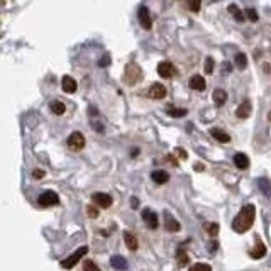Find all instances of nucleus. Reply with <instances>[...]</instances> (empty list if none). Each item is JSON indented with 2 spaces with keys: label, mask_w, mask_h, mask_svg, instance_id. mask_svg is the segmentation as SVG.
<instances>
[{
  "label": "nucleus",
  "mask_w": 271,
  "mask_h": 271,
  "mask_svg": "<svg viewBox=\"0 0 271 271\" xmlns=\"http://www.w3.org/2000/svg\"><path fill=\"white\" fill-rule=\"evenodd\" d=\"M87 252H89V248H87V246L78 248L75 252H73V254H69L67 259H63V261H61V268H65V270H71V268H75L76 263H78L80 259H82L83 256L87 254Z\"/></svg>",
  "instance_id": "nucleus-2"
},
{
  "label": "nucleus",
  "mask_w": 271,
  "mask_h": 271,
  "mask_svg": "<svg viewBox=\"0 0 271 271\" xmlns=\"http://www.w3.org/2000/svg\"><path fill=\"white\" fill-rule=\"evenodd\" d=\"M137 17H139V23H141L142 27H144L146 31H149V29H151V25H153V21H151V16H149V10H148V7H144V5H142L141 9H139Z\"/></svg>",
  "instance_id": "nucleus-9"
},
{
  "label": "nucleus",
  "mask_w": 271,
  "mask_h": 271,
  "mask_svg": "<svg viewBox=\"0 0 271 271\" xmlns=\"http://www.w3.org/2000/svg\"><path fill=\"white\" fill-rule=\"evenodd\" d=\"M87 212H89L90 217H97V215H98V210L93 207V205H89V208H87Z\"/></svg>",
  "instance_id": "nucleus-34"
},
{
  "label": "nucleus",
  "mask_w": 271,
  "mask_h": 271,
  "mask_svg": "<svg viewBox=\"0 0 271 271\" xmlns=\"http://www.w3.org/2000/svg\"><path fill=\"white\" fill-rule=\"evenodd\" d=\"M177 259H178V265H180L181 268H183V266L188 265V261H190L188 254H186V251H185L183 248H180V249L177 251Z\"/></svg>",
  "instance_id": "nucleus-24"
},
{
  "label": "nucleus",
  "mask_w": 271,
  "mask_h": 271,
  "mask_svg": "<svg viewBox=\"0 0 271 271\" xmlns=\"http://www.w3.org/2000/svg\"><path fill=\"white\" fill-rule=\"evenodd\" d=\"M249 256H251L252 259H261L266 256V246L263 244V241L259 239L258 236H256V246L252 251H249Z\"/></svg>",
  "instance_id": "nucleus-10"
},
{
  "label": "nucleus",
  "mask_w": 271,
  "mask_h": 271,
  "mask_svg": "<svg viewBox=\"0 0 271 271\" xmlns=\"http://www.w3.org/2000/svg\"><path fill=\"white\" fill-rule=\"evenodd\" d=\"M229 10H230V12H232L234 19H236V21H239V23H243V21H244V14L241 12V10L237 9V7L234 5V3H230V5H229Z\"/></svg>",
  "instance_id": "nucleus-28"
},
{
  "label": "nucleus",
  "mask_w": 271,
  "mask_h": 271,
  "mask_svg": "<svg viewBox=\"0 0 271 271\" xmlns=\"http://www.w3.org/2000/svg\"><path fill=\"white\" fill-rule=\"evenodd\" d=\"M251 111H252L251 102H249V100H244L243 104H241L239 107H237L236 115L239 117V119H248V117L251 115Z\"/></svg>",
  "instance_id": "nucleus-14"
},
{
  "label": "nucleus",
  "mask_w": 271,
  "mask_h": 271,
  "mask_svg": "<svg viewBox=\"0 0 271 271\" xmlns=\"http://www.w3.org/2000/svg\"><path fill=\"white\" fill-rule=\"evenodd\" d=\"M109 61H111V60H109V56H105L104 60L100 61V65H102V67H104V65H109Z\"/></svg>",
  "instance_id": "nucleus-40"
},
{
  "label": "nucleus",
  "mask_w": 271,
  "mask_h": 271,
  "mask_svg": "<svg viewBox=\"0 0 271 271\" xmlns=\"http://www.w3.org/2000/svg\"><path fill=\"white\" fill-rule=\"evenodd\" d=\"M208 133H210V136L214 139H217L219 142H229L230 141V136L227 134V133H224L222 129H217V127H212Z\"/></svg>",
  "instance_id": "nucleus-17"
},
{
  "label": "nucleus",
  "mask_w": 271,
  "mask_h": 271,
  "mask_svg": "<svg viewBox=\"0 0 271 271\" xmlns=\"http://www.w3.org/2000/svg\"><path fill=\"white\" fill-rule=\"evenodd\" d=\"M49 107H51V111H53V113H58V115H61V113H65V111H67V105L60 100H53Z\"/></svg>",
  "instance_id": "nucleus-23"
},
{
  "label": "nucleus",
  "mask_w": 271,
  "mask_h": 271,
  "mask_svg": "<svg viewBox=\"0 0 271 271\" xmlns=\"http://www.w3.org/2000/svg\"><path fill=\"white\" fill-rule=\"evenodd\" d=\"M142 221H144V224L148 226L149 229H158V226H159L158 214L153 212L151 208H144V210H142Z\"/></svg>",
  "instance_id": "nucleus-4"
},
{
  "label": "nucleus",
  "mask_w": 271,
  "mask_h": 271,
  "mask_svg": "<svg viewBox=\"0 0 271 271\" xmlns=\"http://www.w3.org/2000/svg\"><path fill=\"white\" fill-rule=\"evenodd\" d=\"M131 203H133V208H137V203H139V200L136 199V197H133V199H131Z\"/></svg>",
  "instance_id": "nucleus-38"
},
{
  "label": "nucleus",
  "mask_w": 271,
  "mask_h": 271,
  "mask_svg": "<svg viewBox=\"0 0 271 271\" xmlns=\"http://www.w3.org/2000/svg\"><path fill=\"white\" fill-rule=\"evenodd\" d=\"M148 95L151 98L159 100V98L166 97V89H164V85H161V83H153V85L149 87V90H148Z\"/></svg>",
  "instance_id": "nucleus-11"
},
{
  "label": "nucleus",
  "mask_w": 271,
  "mask_h": 271,
  "mask_svg": "<svg viewBox=\"0 0 271 271\" xmlns=\"http://www.w3.org/2000/svg\"><path fill=\"white\" fill-rule=\"evenodd\" d=\"M270 120H271V112H270Z\"/></svg>",
  "instance_id": "nucleus-41"
},
{
  "label": "nucleus",
  "mask_w": 271,
  "mask_h": 271,
  "mask_svg": "<svg viewBox=\"0 0 271 271\" xmlns=\"http://www.w3.org/2000/svg\"><path fill=\"white\" fill-rule=\"evenodd\" d=\"M234 164H236L239 170H248L249 168V158L244 153H236L234 155Z\"/></svg>",
  "instance_id": "nucleus-15"
},
{
  "label": "nucleus",
  "mask_w": 271,
  "mask_h": 271,
  "mask_svg": "<svg viewBox=\"0 0 271 271\" xmlns=\"http://www.w3.org/2000/svg\"><path fill=\"white\" fill-rule=\"evenodd\" d=\"M175 73H177V69L170 61H161L158 65V75L161 78H171V76H175Z\"/></svg>",
  "instance_id": "nucleus-8"
},
{
  "label": "nucleus",
  "mask_w": 271,
  "mask_h": 271,
  "mask_svg": "<svg viewBox=\"0 0 271 271\" xmlns=\"http://www.w3.org/2000/svg\"><path fill=\"white\" fill-rule=\"evenodd\" d=\"M188 85H190V89H192V90L203 91V90H205V87H207V83H205L203 76H200V75H193L192 78H190Z\"/></svg>",
  "instance_id": "nucleus-13"
},
{
  "label": "nucleus",
  "mask_w": 271,
  "mask_h": 271,
  "mask_svg": "<svg viewBox=\"0 0 271 271\" xmlns=\"http://www.w3.org/2000/svg\"><path fill=\"white\" fill-rule=\"evenodd\" d=\"M203 229L207 230V234L208 236H212V237H215L219 234V224H215V222H205L203 224Z\"/></svg>",
  "instance_id": "nucleus-25"
},
{
  "label": "nucleus",
  "mask_w": 271,
  "mask_h": 271,
  "mask_svg": "<svg viewBox=\"0 0 271 271\" xmlns=\"http://www.w3.org/2000/svg\"><path fill=\"white\" fill-rule=\"evenodd\" d=\"M91 202L100 208H109L112 205V197L107 193H93L91 195Z\"/></svg>",
  "instance_id": "nucleus-7"
},
{
  "label": "nucleus",
  "mask_w": 271,
  "mask_h": 271,
  "mask_svg": "<svg viewBox=\"0 0 271 271\" xmlns=\"http://www.w3.org/2000/svg\"><path fill=\"white\" fill-rule=\"evenodd\" d=\"M246 14H248V17L252 21V23H256V21H258V14H256L254 9H246Z\"/></svg>",
  "instance_id": "nucleus-32"
},
{
  "label": "nucleus",
  "mask_w": 271,
  "mask_h": 271,
  "mask_svg": "<svg viewBox=\"0 0 271 271\" xmlns=\"http://www.w3.org/2000/svg\"><path fill=\"white\" fill-rule=\"evenodd\" d=\"M68 146L73 151H82L85 148V137L82 133H71V136L68 137Z\"/></svg>",
  "instance_id": "nucleus-5"
},
{
  "label": "nucleus",
  "mask_w": 271,
  "mask_h": 271,
  "mask_svg": "<svg viewBox=\"0 0 271 271\" xmlns=\"http://www.w3.org/2000/svg\"><path fill=\"white\" fill-rule=\"evenodd\" d=\"M38 203L43 205V207H53V205L60 203V199H58L56 193L49 190V192H45V193H41V195H39Z\"/></svg>",
  "instance_id": "nucleus-6"
},
{
  "label": "nucleus",
  "mask_w": 271,
  "mask_h": 271,
  "mask_svg": "<svg viewBox=\"0 0 271 271\" xmlns=\"http://www.w3.org/2000/svg\"><path fill=\"white\" fill-rule=\"evenodd\" d=\"M190 271H212L210 266L207 265V263H197V265H193Z\"/></svg>",
  "instance_id": "nucleus-29"
},
{
  "label": "nucleus",
  "mask_w": 271,
  "mask_h": 271,
  "mask_svg": "<svg viewBox=\"0 0 271 271\" xmlns=\"http://www.w3.org/2000/svg\"><path fill=\"white\" fill-rule=\"evenodd\" d=\"M212 97H214V102H215V105H217V107L224 105L226 100H227V93H226V90H222V89H217V90H215Z\"/></svg>",
  "instance_id": "nucleus-20"
},
{
  "label": "nucleus",
  "mask_w": 271,
  "mask_h": 271,
  "mask_svg": "<svg viewBox=\"0 0 271 271\" xmlns=\"http://www.w3.org/2000/svg\"><path fill=\"white\" fill-rule=\"evenodd\" d=\"M203 164H195V166H193V170H195V171H202L203 170Z\"/></svg>",
  "instance_id": "nucleus-39"
},
{
  "label": "nucleus",
  "mask_w": 271,
  "mask_h": 271,
  "mask_svg": "<svg viewBox=\"0 0 271 271\" xmlns=\"http://www.w3.org/2000/svg\"><path fill=\"white\" fill-rule=\"evenodd\" d=\"M258 185H259L261 192L265 193L266 197L271 195V181L268 180V178H259V180H258Z\"/></svg>",
  "instance_id": "nucleus-22"
},
{
  "label": "nucleus",
  "mask_w": 271,
  "mask_h": 271,
  "mask_svg": "<svg viewBox=\"0 0 271 271\" xmlns=\"http://www.w3.org/2000/svg\"><path fill=\"white\" fill-rule=\"evenodd\" d=\"M32 175H34L36 180H41V178L45 177V171H43V170H34V173H32Z\"/></svg>",
  "instance_id": "nucleus-35"
},
{
  "label": "nucleus",
  "mask_w": 271,
  "mask_h": 271,
  "mask_svg": "<svg viewBox=\"0 0 271 271\" xmlns=\"http://www.w3.org/2000/svg\"><path fill=\"white\" fill-rule=\"evenodd\" d=\"M83 270L85 271H100L97 265H95L93 261H85V266H83Z\"/></svg>",
  "instance_id": "nucleus-31"
},
{
  "label": "nucleus",
  "mask_w": 271,
  "mask_h": 271,
  "mask_svg": "<svg viewBox=\"0 0 271 271\" xmlns=\"http://www.w3.org/2000/svg\"><path fill=\"white\" fill-rule=\"evenodd\" d=\"M111 265H112V268H115V270H126L127 268V261L122 258V256H113V258L111 259Z\"/></svg>",
  "instance_id": "nucleus-21"
},
{
  "label": "nucleus",
  "mask_w": 271,
  "mask_h": 271,
  "mask_svg": "<svg viewBox=\"0 0 271 271\" xmlns=\"http://www.w3.org/2000/svg\"><path fill=\"white\" fill-rule=\"evenodd\" d=\"M254 217H256V207L252 203H246L243 208L239 210V214L236 215V219L232 221V229L237 234H244L254 224Z\"/></svg>",
  "instance_id": "nucleus-1"
},
{
  "label": "nucleus",
  "mask_w": 271,
  "mask_h": 271,
  "mask_svg": "<svg viewBox=\"0 0 271 271\" xmlns=\"http://www.w3.org/2000/svg\"><path fill=\"white\" fill-rule=\"evenodd\" d=\"M188 5H190V9H192L193 12H199V10H200V2H199V0H193V2H190Z\"/></svg>",
  "instance_id": "nucleus-33"
},
{
  "label": "nucleus",
  "mask_w": 271,
  "mask_h": 271,
  "mask_svg": "<svg viewBox=\"0 0 271 271\" xmlns=\"http://www.w3.org/2000/svg\"><path fill=\"white\" fill-rule=\"evenodd\" d=\"M236 65H237V68L239 69H244L248 67V58H246V54L244 53H237L236 54Z\"/></svg>",
  "instance_id": "nucleus-27"
},
{
  "label": "nucleus",
  "mask_w": 271,
  "mask_h": 271,
  "mask_svg": "<svg viewBox=\"0 0 271 271\" xmlns=\"http://www.w3.org/2000/svg\"><path fill=\"white\" fill-rule=\"evenodd\" d=\"M177 153H178V155H180V158H185V159H186V156H188V155H186V151H181L180 148L177 149Z\"/></svg>",
  "instance_id": "nucleus-37"
},
{
  "label": "nucleus",
  "mask_w": 271,
  "mask_h": 271,
  "mask_svg": "<svg viewBox=\"0 0 271 271\" xmlns=\"http://www.w3.org/2000/svg\"><path fill=\"white\" fill-rule=\"evenodd\" d=\"M124 241H126L127 248H129L131 251H136V249H137V239H136V236L133 232L126 230V232H124Z\"/></svg>",
  "instance_id": "nucleus-19"
},
{
  "label": "nucleus",
  "mask_w": 271,
  "mask_h": 271,
  "mask_svg": "<svg viewBox=\"0 0 271 271\" xmlns=\"http://www.w3.org/2000/svg\"><path fill=\"white\" fill-rule=\"evenodd\" d=\"M214 67H215V61L212 60L210 56H208L207 60H205V68H203L205 73H207V75H210V73L214 71Z\"/></svg>",
  "instance_id": "nucleus-30"
},
{
  "label": "nucleus",
  "mask_w": 271,
  "mask_h": 271,
  "mask_svg": "<svg viewBox=\"0 0 271 271\" xmlns=\"http://www.w3.org/2000/svg\"><path fill=\"white\" fill-rule=\"evenodd\" d=\"M217 244L219 243H215V241H214V243L208 244V252H215V251H217Z\"/></svg>",
  "instance_id": "nucleus-36"
},
{
  "label": "nucleus",
  "mask_w": 271,
  "mask_h": 271,
  "mask_svg": "<svg viewBox=\"0 0 271 271\" xmlns=\"http://www.w3.org/2000/svg\"><path fill=\"white\" fill-rule=\"evenodd\" d=\"M142 78V71L141 68L137 67V65L131 63L126 67V71H124V80H126L129 85H134V83H137L139 80Z\"/></svg>",
  "instance_id": "nucleus-3"
},
{
  "label": "nucleus",
  "mask_w": 271,
  "mask_h": 271,
  "mask_svg": "<svg viewBox=\"0 0 271 271\" xmlns=\"http://www.w3.org/2000/svg\"><path fill=\"white\" fill-rule=\"evenodd\" d=\"M151 178H153V181L158 183V185H164V183H168V180H170V175L164 170H158V171H153Z\"/></svg>",
  "instance_id": "nucleus-18"
},
{
  "label": "nucleus",
  "mask_w": 271,
  "mask_h": 271,
  "mask_svg": "<svg viewBox=\"0 0 271 271\" xmlns=\"http://www.w3.org/2000/svg\"><path fill=\"white\" fill-rule=\"evenodd\" d=\"M61 87H63V90L67 91V93H73V91H76V82L75 78H71L69 75H65L63 76V82H61Z\"/></svg>",
  "instance_id": "nucleus-16"
},
{
  "label": "nucleus",
  "mask_w": 271,
  "mask_h": 271,
  "mask_svg": "<svg viewBox=\"0 0 271 271\" xmlns=\"http://www.w3.org/2000/svg\"><path fill=\"white\" fill-rule=\"evenodd\" d=\"M166 113L168 115H171V117H183V115L188 113V111H186V109H178V107H168Z\"/></svg>",
  "instance_id": "nucleus-26"
},
{
  "label": "nucleus",
  "mask_w": 271,
  "mask_h": 271,
  "mask_svg": "<svg viewBox=\"0 0 271 271\" xmlns=\"http://www.w3.org/2000/svg\"><path fill=\"white\" fill-rule=\"evenodd\" d=\"M164 227H166V230H170V232H178V230L181 229L180 222H178L170 212H164Z\"/></svg>",
  "instance_id": "nucleus-12"
}]
</instances>
